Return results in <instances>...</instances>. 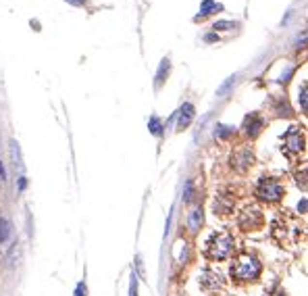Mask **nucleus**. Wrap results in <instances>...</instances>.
<instances>
[{"instance_id":"nucleus-21","label":"nucleus","mask_w":308,"mask_h":296,"mask_svg":"<svg viewBox=\"0 0 308 296\" xmlns=\"http://www.w3.org/2000/svg\"><path fill=\"white\" fill-rule=\"evenodd\" d=\"M185 200H192V181L185 184Z\"/></svg>"},{"instance_id":"nucleus-11","label":"nucleus","mask_w":308,"mask_h":296,"mask_svg":"<svg viewBox=\"0 0 308 296\" xmlns=\"http://www.w3.org/2000/svg\"><path fill=\"white\" fill-rule=\"evenodd\" d=\"M261 128H262V119L261 117L250 115L246 119V133H248V136H256V133L261 132Z\"/></svg>"},{"instance_id":"nucleus-3","label":"nucleus","mask_w":308,"mask_h":296,"mask_svg":"<svg viewBox=\"0 0 308 296\" xmlns=\"http://www.w3.org/2000/svg\"><path fill=\"white\" fill-rule=\"evenodd\" d=\"M285 188L273 178H262L256 186V196L264 202H277L283 196Z\"/></svg>"},{"instance_id":"nucleus-9","label":"nucleus","mask_w":308,"mask_h":296,"mask_svg":"<svg viewBox=\"0 0 308 296\" xmlns=\"http://www.w3.org/2000/svg\"><path fill=\"white\" fill-rule=\"evenodd\" d=\"M231 209H233V198H231V196H227V194H221L219 198L215 200V213L225 215V213H229Z\"/></svg>"},{"instance_id":"nucleus-2","label":"nucleus","mask_w":308,"mask_h":296,"mask_svg":"<svg viewBox=\"0 0 308 296\" xmlns=\"http://www.w3.org/2000/svg\"><path fill=\"white\" fill-rule=\"evenodd\" d=\"M233 250H235V240L227 231L215 234L206 244V257L213 261H225L233 255Z\"/></svg>"},{"instance_id":"nucleus-5","label":"nucleus","mask_w":308,"mask_h":296,"mask_svg":"<svg viewBox=\"0 0 308 296\" xmlns=\"http://www.w3.org/2000/svg\"><path fill=\"white\" fill-rule=\"evenodd\" d=\"M200 286L204 288V290L213 292V290H219L223 286V280H221V273H216L213 269H204L200 271Z\"/></svg>"},{"instance_id":"nucleus-12","label":"nucleus","mask_w":308,"mask_h":296,"mask_svg":"<svg viewBox=\"0 0 308 296\" xmlns=\"http://www.w3.org/2000/svg\"><path fill=\"white\" fill-rule=\"evenodd\" d=\"M167 73H169V59H163L158 67V73H156V88L163 86V82L167 80Z\"/></svg>"},{"instance_id":"nucleus-22","label":"nucleus","mask_w":308,"mask_h":296,"mask_svg":"<svg viewBox=\"0 0 308 296\" xmlns=\"http://www.w3.org/2000/svg\"><path fill=\"white\" fill-rule=\"evenodd\" d=\"M300 102H302V109H306V88H302L300 92Z\"/></svg>"},{"instance_id":"nucleus-23","label":"nucleus","mask_w":308,"mask_h":296,"mask_svg":"<svg viewBox=\"0 0 308 296\" xmlns=\"http://www.w3.org/2000/svg\"><path fill=\"white\" fill-rule=\"evenodd\" d=\"M298 211L300 213H306V198H302V202L298 204Z\"/></svg>"},{"instance_id":"nucleus-13","label":"nucleus","mask_w":308,"mask_h":296,"mask_svg":"<svg viewBox=\"0 0 308 296\" xmlns=\"http://www.w3.org/2000/svg\"><path fill=\"white\" fill-rule=\"evenodd\" d=\"M11 234H13L11 223L6 221V219H2V217H0V244L9 240V238H11Z\"/></svg>"},{"instance_id":"nucleus-7","label":"nucleus","mask_w":308,"mask_h":296,"mask_svg":"<svg viewBox=\"0 0 308 296\" xmlns=\"http://www.w3.org/2000/svg\"><path fill=\"white\" fill-rule=\"evenodd\" d=\"M252 152L250 150H240L235 154V157H231V163L235 165V169H240V171H244L246 167H250L252 165Z\"/></svg>"},{"instance_id":"nucleus-6","label":"nucleus","mask_w":308,"mask_h":296,"mask_svg":"<svg viewBox=\"0 0 308 296\" xmlns=\"http://www.w3.org/2000/svg\"><path fill=\"white\" fill-rule=\"evenodd\" d=\"M285 146L290 148L292 152H300L304 148V136L298 128H290L285 133Z\"/></svg>"},{"instance_id":"nucleus-10","label":"nucleus","mask_w":308,"mask_h":296,"mask_svg":"<svg viewBox=\"0 0 308 296\" xmlns=\"http://www.w3.org/2000/svg\"><path fill=\"white\" fill-rule=\"evenodd\" d=\"M202 221H204V213H202V209H194L190 213V221H187V225H190V231L192 234H196V231L200 230Z\"/></svg>"},{"instance_id":"nucleus-24","label":"nucleus","mask_w":308,"mask_h":296,"mask_svg":"<svg viewBox=\"0 0 308 296\" xmlns=\"http://www.w3.org/2000/svg\"><path fill=\"white\" fill-rule=\"evenodd\" d=\"M0 178L6 180V171H4V167H2V161H0Z\"/></svg>"},{"instance_id":"nucleus-15","label":"nucleus","mask_w":308,"mask_h":296,"mask_svg":"<svg viewBox=\"0 0 308 296\" xmlns=\"http://www.w3.org/2000/svg\"><path fill=\"white\" fill-rule=\"evenodd\" d=\"M211 9H221L219 4H215L213 0H204V4H202V9H200V17H204V15H208V13H211Z\"/></svg>"},{"instance_id":"nucleus-19","label":"nucleus","mask_w":308,"mask_h":296,"mask_svg":"<svg viewBox=\"0 0 308 296\" xmlns=\"http://www.w3.org/2000/svg\"><path fill=\"white\" fill-rule=\"evenodd\" d=\"M231 27H235V23H231V21H219V23H215V30H231Z\"/></svg>"},{"instance_id":"nucleus-1","label":"nucleus","mask_w":308,"mask_h":296,"mask_svg":"<svg viewBox=\"0 0 308 296\" xmlns=\"http://www.w3.org/2000/svg\"><path fill=\"white\" fill-rule=\"evenodd\" d=\"M261 261L252 255H240L231 265V278H235L237 281H252L261 276Z\"/></svg>"},{"instance_id":"nucleus-18","label":"nucleus","mask_w":308,"mask_h":296,"mask_svg":"<svg viewBox=\"0 0 308 296\" xmlns=\"http://www.w3.org/2000/svg\"><path fill=\"white\" fill-rule=\"evenodd\" d=\"M129 296H138V276L131 273V281H129Z\"/></svg>"},{"instance_id":"nucleus-25","label":"nucleus","mask_w":308,"mask_h":296,"mask_svg":"<svg viewBox=\"0 0 308 296\" xmlns=\"http://www.w3.org/2000/svg\"><path fill=\"white\" fill-rule=\"evenodd\" d=\"M71 4H83V0H69Z\"/></svg>"},{"instance_id":"nucleus-17","label":"nucleus","mask_w":308,"mask_h":296,"mask_svg":"<svg viewBox=\"0 0 308 296\" xmlns=\"http://www.w3.org/2000/svg\"><path fill=\"white\" fill-rule=\"evenodd\" d=\"M148 125H150V132H152V133H156V136H158V133H163V125H160L158 117H152Z\"/></svg>"},{"instance_id":"nucleus-16","label":"nucleus","mask_w":308,"mask_h":296,"mask_svg":"<svg viewBox=\"0 0 308 296\" xmlns=\"http://www.w3.org/2000/svg\"><path fill=\"white\" fill-rule=\"evenodd\" d=\"M231 133H233V128H229V125H219L215 130V136H219V138H227Z\"/></svg>"},{"instance_id":"nucleus-4","label":"nucleus","mask_w":308,"mask_h":296,"mask_svg":"<svg viewBox=\"0 0 308 296\" xmlns=\"http://www.w3.org/2000/svg\"><path fill=\"white\" fill-rule=\"evenodd\" d=\"M262 223H264V215H262V211L258 207H246L240 213V217H237V225H240L242 230H246V231L262 228Z\"/></svg>"},{"instance_id":"nucleus-8","label":"nucleus","mask_w":308,"mask_h":296,"mask_svg":"<svg viewBox=\"0 0 308 296\" xmlns=\"http://www.w3.org/2000/svg\"><path fill=\"white\" fill-rule=\"evenodd\" d=\"M192 119H194V107L190 102H185L184 107L179 109V121H177V125H179V130H184V128H187V125L192 123Z\"/></svg>"},{"instance_id":"nucleus-14","label":"nucleus","mask_w":308,"mask_h":296,"mask_svg":"<svg viewBox=\"0 0 308 296\" xmlns=\"http://www.w3.org/2000/svg\"><path fill=\"white\" fill-rule=\"evenodd\" d=\"M235 82H237V75H231V77H227V82L223 83V86H221L219 90H216V96H221V98H223V96H227V94H229V90L235 86Z\"/></svg>"},{"instance_id":"nucleus-20","label":"nucleus","mask_w":308,"mask_h":296,"mask_svg":"<svg viewBox=\"0 0 308 296\" xmlns=\"http://www.w3.org/2000/svg\"><path fill=\"white\" fill-rule=\"evenodd\" d=\"M86 292H88L86 284H83V281H79V284H77V290H75V296H88Z\"/></svg>"}]
</instances>
